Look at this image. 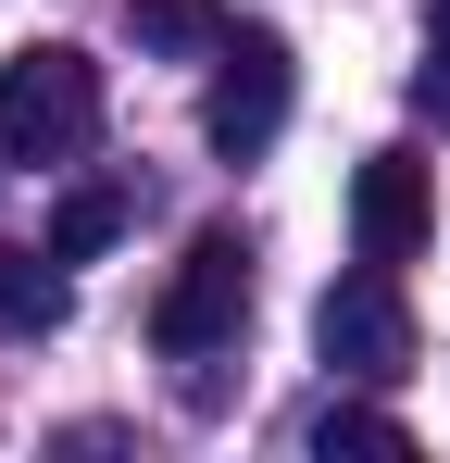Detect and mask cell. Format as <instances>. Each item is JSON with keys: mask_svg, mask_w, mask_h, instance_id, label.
Here are the masks:
<instances>
[{"mask_svg": "<svg viewBox=\"0 0 450 463\" xmlns=\"http://www.w3.org/2000/svg\"><path fill=\"white\" fill-rule=\"evenodd\" d=\"M313 351H325L338 376H400V364H413V301H400V276H388V263L338 276V288L313 301Z\"/></svg>", "mask_w": 450, "mask_h": 463, "instance_id": "obj_3", "label": "cell"}, {"mask_svg": "<svg viewBox=\"0 0 450 463\" xmlns=\"http://www.w3.org/2000/svg\"><path fill=\"white\" fill-rule=\"evenodd\" d=\"M426 226H438L426 163H413V151H375L363 175H351V250H363V263H413V250H426Z\"/></svg>", "mask_w": 450, "mask_h": 463, "instance_id": "obj_5", "label": "cell"}, {"mask_svg": "<svg viewBox=\"0 0 450 463\" xmlns=\"http://www.w3.org/2000/svg\"><path fill=\"white\" fill-rule=\"evenodd\" d=\"M126 213H138V188H113V175H100V188H63V213H51V250H63V263H100V250L126 238Z\"/></svg>", "mask_w": 450, "mask_h": 463, "instance_id": "obj_8", "label": "cell"}, {"mask_svg": "<svg viewBox=\"0 0 450 463\" xmlns=\"http://www.w3.org/2000/svg\"><path fill=\"white\" fill-rule=\"evenodd\" d=\"M313 451L338 463V451H413V439H400V413H375V401H325V413H313Z\"/></svg>", "mask_w": 450, "mask_h": 463, "instance_id": "obj_9", "label": "cell"}, {"mask_svg": "<svg viewBox=\"0 0 450 463\" xmlns=\"http://www.w3.org/2000/svg\"><path fill=\"white\" fill-rule=\"evenodd\" d=\"M276 126H288V38H225V76L213 100H201V138H213L225 163H250V151H276Z\"/></svg>", "mask_w": 450, "mask_h": 463, "instance_id": "obj_4", "label": "cell"}, {"mask_svg": "<svg viewBox=\"0 0 450 463\" xmlns=\"http://www.w3.org/2000/svg\"><path fill=\"white\" fill-rule=\"evenodd\" d=\"M88 138H100V63L63 38L13 51L0 63V163H75Z\"/></svg>", "mask_w": 450, "mask_h": 463, "instance_id": "obj_1", "label": "cell"}, {"mask_svg": "<svg viewBox=\"0 0 450 463\" xmlns=\"http://www.w3.org/2000/svg\"><path fill=\"white\" fill-rule=\"evenodd\" d=\"M63 326V250H0V338H51Z\"/></svg>", "mask_w": 450, "mask_h": 463, "instance_id": "obj_7", "label": "cell"}, {"mask_svg": "<svg viewBox=\"0 0 450 463\" xmlns=\"http://www.w3.org/2000/svg\"><path fill=\"white\" fill-rule=\"evenodd\" d=\"M413 100L450 113V0H426V76H413Z\"/></svg>", "mask_w": 450, "mask_h": 463, "instance_id": "obj_10", "label": "cell"}, {"mask_svg": "<svg viewBox=\"0 0 450 463\" xmlns=\"http://www.w3.org/2000/svg\"><path fill=\"white\" fill-rule=\"evenodd\" d=\"M126 25H138V51H163V63H225V38H238L225 0H126Z\"/></svg>", "mask_w": 450, "mask_h": 463, "instance_id": "obj_6", "label": "cell"}, {"mask_svg": "<svg viewBox=\"0 0 450 463\" xmlns=\"http://www.w3.org/2000/svg\"><path fill=\"white\" fill-rule=\"evenodd\" d=\"M238 326H250V238L201 226L188 263L163 276V301H150V351L163 364H213V351H238Z\"/></svg>", "mask_w": 450, "mask_h": 463, "instance_id": "obj_2", "label": "cell"}]
</instances>
